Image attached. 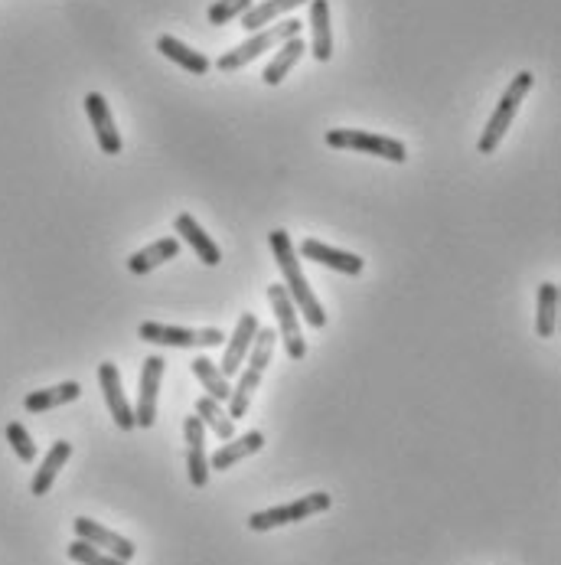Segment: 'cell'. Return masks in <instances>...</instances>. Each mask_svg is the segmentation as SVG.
I'll return each instance as SVG.
<instances>
[{
	"label": "cell",
	"mask_w": 561,
	"mask_h": 565,
	"mask_svg": "<svg viewBox=\"0 0 561 565\" xmlns=\"http://www.w3.org/2000/svg\"><path fill=\"white\" fill-rule=\"evenodd\" d=\"M271 255L274 262H278L281 275H284V291H288V298L294 301V307L301 311L304 321L314 327V330H323L327 327V311H323V304L317 301V294L310 291L307 278L301 272V265H297V252H294V242L284 229H274L271 236Z\"/></svg>",
	"instance_id": "6da1fadb"
},
{
	"label": "cell",
	"mask_w": 561,
	"mask_h": 565,
	"mask_svg": "<svg viewBox=\"0 0 561 565\" xmlns=\"http://www.w3.org/2000/svg\"><path fill=\"white\" fill-rule=\"evenodd\" d=\"M274 340H278V334H274L271 327H258L252 350H248V356H245V373L239 376V386H235L232 396H229V415H232V419H242V415L248 412V402H252L261 376H265L271 356H274Z\"/></svg>",
	"instance_id": "7a4b0ae2"
},
{
	"label": "cell",
	"mask_w": 561,
	"mask_h": 565,
	"mask_svg": "<svg viewBox=\"0 0 561 565\" xmlns=\"http://www.w3.org/2000/svg\"><path fill=\"white\" fill-rule=\"evenodd\" d=\"M532 85H535L532 72H516L513 82L506 85L500 105H496V112L490 115V121H486V128H483V134H480V144H477L480 154H493L496 147L503 144L506 131H509V125H513V118H516V112H519V105L526 102V95L532 92Z\"/></svg>",
	"instance_id": "3957f363"
},
{
	"label": "cell",
	"mask_w": 561,
	"mask_h": 565,
	"mask_svg": "<svg viewBox=\"0 0 561 565\" xmlns=\"http://www.w3.org/2000/svg\"><path fill=\"white\" fill-rule=\"evenodd\" d=\"M301 27H304L301 20H281V23H271V27H265V30H258L252 40H245L242 46H235V49H229V53L219 56V63H216L219 72H235L248 63H255L265 49L281 46L284 40H291V36H301Z\"/></svg>",
	"instance_id": "277c9868"
},
{
	"label": "cell",
	"mask_w": 561,
	"mask_h": 565,
	"mask_svg": "<svg viewBox=\"0 0 561 565\" xmlns=\"http://www.w3.org/2000/svg\"><path fill=\"white\" fill-rule=\"evenodd\" d=\"M327 144L336 151H356V154H372L382 157V161L392 164H405L408 161V147L395 138H385V134H372V131H356V128H333L327 134Z\"/></svg>",
	"instance_id": "5b68a950"
},
{
	"label": "cell",
	"mask_w": 561,
	"mask_h": 565,
	"mask_svg": "<svg viewBox=\"0 0 561 565\" xmlns=\"http://www.w3.org/2000/svg\"><path fill=\"white\" fill-rule=\"evenodd\" d=\"M323 510H330V494L317 490V494H307V497L294 500V503H281V507L258 510V513H252V517H248L245 523H248V530L265 533V530H274V526L301 523V520L314 517V513H323Z\"/></svg>",
	"instance_id": "8992f818"
},
{
	"label": "cell",
	"mask_w": 561,
	"mask_h": 565,
	"mask_svg": "<svg viewBox=\"0 0 561 565\" xmlns=\"http://www.w3.org/2000/svg\"><path fill=\"white\" fill-rule=\"evenodd\" d=\"M137 337L147 343H160V347H177V350H196V347H219L226 334L219 327L206 330H190V327H173V324H157L147 321L137 327Z\"/></svg>",
	"instance_id": "52a82bcc"
},
{
	"label": "cell",
	"mask_w": 561,
	"mask_h": 565,
	"mask_svg": "<svg viewBox=\"0 0 561 565\" xmlns=\"http://www.w3.org/2000/svg\"><path fill=\"white\" fill-rule=\"evenodd\" d=\"M164 356H147L141 363V379H137V409L134 425L151 428L157 422V396H160V379H164Z\"/></svg>",
	"instance_id": "ba28073f"
},
{
	"label": "cell",
	"mask_w": 561,
	"mask_h": 565,
	"mask_svg": "<svg viewBox=\"0 0 561 565\" xmlns=\"http://www.w3.org/2000/svg\"><path fill=\"white\" fill-rule=\"evenodd\" d=\"M268 301L274 307V317H278L284 350H288L291 360H304V356H307V343H304V334H301V321H297V307L288 298L284 285H271L268 288Z\"/></svg>",
	"instance_id": "9c48e42d"
},
{
	"label": "cell",
	"mask_w": 561,
	"mask_h": 565,
	"mask_svg": "<svg viewBox=\"0 0 561 565\" xmlns=\"http://www.w3.org/2000/svg\"><path fill=\"white\" fill-rule=\"evenodd\" d=\"M183 435H186V474H190L193 487L209 484V454H206V425L196 415L183 419Z\"/></svg>",
	"instance_id": "30bf717a"
},
{
	"label": "cell",
	"mask_w": 561,
	"mask_h": 565,
	"mask_svg": "<svg viewBox=\"0 0 561 565\" xmlns=\"http://www.w3.org/2000/svg\"><path fill=\"white\" fill-rule=\"evenodd\" d=\"M98 386H102V396H105V405L111 412V419L121 428V432H131L134 425V409L131 402L124 399V389H121V373L115 363H102L98 366Z\"/></svg>",
	"instance_id": "8fae6325"
},
{
	"label": "cell",
	"mask_w": 561,
	"mask_h": 565,
	"mask_svg": "<svg viewBox=\"0 0 561 565\" xmlns=\"http://www.w3.org/2000/svg\"><path fill=\"white\" fill-rule=\"evenodd\" d=\"M258 327H261V324H258V317H255L252 311L239 317V324H235L232 337H229V343H226V353H222V366H219V373L226 376V379L242 370L245 356H248V350H252V343H255Z\"/></svg>",
	"instance_id": "7c38bea8"
},
{
	"label": "cell",
	"mask_w": 561,
	"mask_h": 565,
	"mask_svg": "<svg viewBox=\"0 0 561 565\" xmlns=\"http://www.w3.org/2000/svg\"><path fill=\"white\" fill-rule=\"evenodd\" d=\"M85 112H89V121L95 128L98 147H102L105 154H121V134L115 128V118H111V108H108L102 92L85 95Z\"/></svg>",
	"instance_id": "4fadbf2b"
},
{
	"label": "cell",
	"mask_w": 561,
	"mask_h": 565,
	"mask_svg": "<svg viewBox=\"0 0 561 565\" xmlns=\"http://www.w3.org/2000/svg\"><path fill=\"white\" fill-rule=\"evenodd\" d=\"M72 526H76V536L85 539V543H92V546H98V549H105V552H111V556H118V559H124V562H131V559H134L137 546L131 543V539L118 536L115 530H105L102 523H95V520H89V517H79Z\"/></svg>",
	"instance_id": "5bb4252c"
},
{
	"label": "cell",
	"mask_w": 561,
	"mask_h": 565,
	"mask_svg": "<svg viewBox=\"0 0 561 565\" xmlns=\"http://www.w3.org/2000/svg\"><path fill=\"white\" fill-rule=\"evenodd\" d=\"M301 259L327 265V268H333V272H343V275H359L366 268V259H359V255H353V252L333 249V245H323L317 239H304L301 242Z\"/></svg>",
	"instance_id": "9a60e30c"
},
{
	"label": "cell",
	"mask_w": 561,
	"mask_h": 565,
	"mask_svg": "<svg viewBox=\"0 0 561 565\" xmlns=\"http://www.w3.org/2000/svg\"><path fill=\"white\" fill-rule=\"evenodd\" d=\"M173 229L180 232L183 236V242L190 245V249L199 255V262L203 265H209V268H216L219 262H222V252H219V245H216V239L209 236V232L196 223V219L190 216V213H180L177 219H173Z\"/></svg>",
	"instance_id": "2e32d148"
},
{
	"label": "cell",
	"mask_w": 561,
	"mask_h": 565,
	"mask_svg": "<svg viewBox=\"0 0 561 565\" xmlns=\"http://www.w3.org/2000/svg\"><path fill=\"white\" fill-rule=\"evenodd\" d=\"M310 53L317 63L333 56V30H330V0H310Z\"/></svg>",
	"instance_id": "e0dca14e"
},
{
	"label": "cell",
	"mask_w": 561,
	"mask_h": 565,
	"mask_svg": "<svg viewBox=\"0 0 561 565\" xmlns=\"http://www.w3.org/2000/svg\"><path fill=\"white\" fill-rule=\"evenodd\" d=\"M261 445H265V435L261 432H245L239 438H229L226 445L209 458V471H229L232 464H239L245 458H252L255 451H261Z\"/></svg>",
	"instance_id": "ac0fdd59"
},
{
	"label": "cell",
	"mask_w": 561,
	"mask_h": 565,
	"mask_svg": "<svg viewBox=\"0 0 561 565\" xmlns=\"http://www.w3.org/2000/svg\"><path fill=\"white\" fill-rule=\"evenodd\" d=\"M69 458H72V445H69V441H56V445L46 451V458L40 461V468H36L33 484H30V490H33L36 497H43V494H49V490H53L56 477H59L62 468H66Z\"/></svg>",
	"instance_id": "d6986e66"
},
{
	"label": "cell",
	"mask_w": 561,
	"mask_h": 565,
	"mask_svg": "<svg viewBox=\"0 0 561 565\" xmlns=\"http://www.w3.org/2000/svg\"><path fill=\"white\" fill-rule=\"evenodd\" d=\"M157 53L173 59V63H177L180 69L193 72V76H206V72L213 69V63H209V59L199 53V49H190L183 40H177V36H160V40H157Z\"/></svg>",
	"instance_id": "ffe728a7"
},
{
	"label": "cell",
	"mask_w": 561,
	"mask_h": 565,
	"mask_svg": "<svg viewBox=\"0 0 561 565\" xmlns=\"http://www.w3.org/2000/svg\"><path fill=\"white\" fill-rule=\"evenodd\" d=\"M177 255H180V239L167 236V239L151 242L141 252H134L131 259H128V268H131L134 275H147V272H154V268H160L164 262L177 259Z\"/></svg>",
	"instance_id": "44dd1931"
},
{
	"label": "cell",
	"mask_w": 561,
	"mask_h": 565,
	"mask_svg": "<svg viewBox=\"0 0 561 565\" xmlns=\"http://www.w3.org/2000/svg\"><path fill=\"white\" fill-rule=\"evenodd\" d=\"M82 396V386L79 383H59V386H49V389H36L30 392L27 399H23V409L40 415V412H49V409H59V405H69Z\"/></svg>",
	"instance_id": "7402d4cb"
},
{
	"label": "cell",
	"mask_w": 561,
	"mask_h": 565,
	"mask_svg": "<svg viewBox=\"0 0 561 565\" xmlns=\"http://www.w3.org/2000/svg\"><path fill=\"white\" fill-rule=\"evenodd\" d=\"M193 415L199 422H203L209 432L219 435V441H229L235 438V419L229 415V409L222 402H216L213 396H203V399H196V409Z\"/></svg>",
	"instance_id": "603a6c76"
},
{
	"label": "cell",
	"mask_w": 561,
	"mask_h": 565,
	"mask_svg": "<svg viewBox=\"0 0 561 565\" xmlns=\"http://www.w3.org/2000/svg\"><path fill=\"white\" fill-rule=\"evenodd\" d=\"M301 4H310V0H265V4H252L242 14V27L245 30H252V33H258V30H265V27H271L274 20L278 17H284V14H291V10H297Z\"/></svg>",
	"instance_id": "cb8c5ba5"
},
{
	"label": "cell",
	"mask_w": 561,
	"mask_h": 565,
	"mask_svg": "<svg viewBox=\"0 0 561 565\" xmlns=\"http://www.w3.org/2000/svg\"><path fill=\"white\" fill-rule=\"evenodd\" d=\"M304 53H307V43L301 40V36H291V40H284L281 49H278V56H274L271 63H268V69H265V76H261V82H265V85L284 82V76H288V72H291L297 63H301Z\"/></svg>",
	"instance_id": "d4e9b609"
},
{
	"label": "cell",
	"mask_w": 561,
	"mask_h": 565,
	"mask_svg": "<svg viewBox=\"0 0 561 565\" xmlns=\"http://www.w3.org/2000/svg\"><path fill=\"white\" fill-rule=\"evenodd\" d=\"M190 370H193V376L199 379V383H203L206 396H213L216 402H229V396H232L229 379L219 373V366L209 360V356H196V360L190 363Z\"/></svg>",
	"instance_id": "484cf974"
},
{
	"label": "cell",
	"mask_w": 561,
	"mask_h": 565,
	"mask_svg": "<svg viewBox=\"0 0 561 565\" xmlns=\"http://www.w3.org/2000/svg\"><path fill=\"white\" fill-rule=\"evenodd\" d=\"M539 337H552L558 330V285L545 281L539 288V321H535Z\"/></svg>",
	"instance_id": "4316f807"
},
{
	"label": "cell",
	"mask_w": 561,
	"mask_h": 565,
	"mask_svg": "<svg viewBox=\"0 0 561 565\" xmlns=\"http://www.w3.org/2000/svg\"><path fill=\"white\" fill-rule=\"evenodd\" d=\"M69 559L79 562V565H131L118 556H111V552L98 549L92 543H85V539H76V543H69Z\"/></svg>",
	"instance_id": "83f0119b"
},
{
	"label": "cell",
	"mask_w": 561,
	"mask_h": 565,
	"mask_svg": "<svg viewBox=\"0 0 561 565\" xmlns=\"http://www.w3.org/2000/svg\"><path fill=\"white\" fill-rule=\"evenodd\" d=\"M7 441H10V448H14V454H17L23 464H33L36 461V441L30 438V432L20 422H10L7 425Z\"/></svg>",
	"instance_id": "f1b7e54d"
},
{
	"label": "cell",
	"mask_w": 561,
	"mask_h": 565,
	"mask_svg": "<svg viewBox=\"0 0 561 565\" xmlns=\"http://www.w3.org/2000/svg\"><path fill=\"white\" fill-rule=\"evenodd\" d=\"M248 7H252V0H216V4L206 10V17H209L213 27H222V23L239 20Z\"/></svg>",
	"instance_id": "f546056e"
}]
</instances>
